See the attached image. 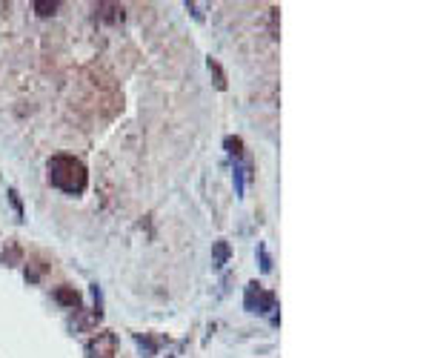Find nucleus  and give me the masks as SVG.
I'll use <instances>...</instances> for the list:
<instances>
[{
    "label": "nucleus",
    "instance_id": "4",
    "mask_svg": "<svg viewBox=\"0 0 429 358\" xmlns=\"http://www.w3.org/2000/svg\"><path fill=\"white\" fill-rule=\"evenodd\" d=\"M54 301H57V304H63V307H77V304H81V295H77L72 287H57L54 290Z\"/></svg>",
    "mask_w": 429,
    "mask_h": 358
},
{
    "label": "nucleus",
    "instance_id": "1",
    "mask_svg": "<svg viewBox=\"0 0 429 358\" xmlns=\"http://www.w3.org/2000/svg\"><path fill=\"white\" fill-rule=\"evenodd\" d=\"M46 169H49V183L66 195H81L89 183V172L83 161L74 155H52Z\"/></svg>",
    "mask_w": 429,
    "mask_h": 358
},
{
    "label": "nucleus",
    "instance_id": "8",
    "mask_svg": "<svg viewBox=\"0 0 429 358\" xmlns=\"http://www.w3.org/2000/svg\"><path fill=\"white\" fill-rule=\"evenodd\" d=\"M226 149H229V152L235 155V158H241V155H243V141H241V138H226Z\"/></svg>",
    "mask_w": 429,
    "mask_h": 358
},
{
    "label": "nucleus",
    "instance_id": "2",
    "mask_svg": "<svg viewBox=\"0 0 429 358\" xmlns=\"http://www.w3.org/2000/svg\"><path fill=\"white\" fill-rule=\"evenodd\" d=\"M275 307V295L272 292H266L261 284H249L246 287V310H252V312H266V310H272Z\"/></svg>",
    "mask_w": 429,
    "mask_h": 358
},
{
    "label": "nucleus",
    "instance_id": "6",
    "mask_svg": "<svg viewBox=\"0 0 429 358\" xmlns=\"http://www.w3.org/2000/svg\"><path fill=\"white\" fill-rule=\"evenodd\" d=\"M226 258H229V243H226V241H218V243H214V263H218V267H223Z\"/></svg>",
    "mask_w": 429,
    "mask_h": 358
},
{
    "label": "nucleus",
    "instance_id": "3",
    "mask_svg": "<svg viewBox=\"0 0 429 358\" xmlns=\"http://www.w3.org/2000/svg\"><path fill=\"white\" fill-rule=\"evenodd\" d=\"M94 14L101 17L103 23H109V26H121L126 21V9L121 3H97L94 6Z\"/></svg>",
    "mask_w": 429,
    "mask_h": 358
},
{
    "label": "nucleus",
    "instance_id": "7",
    "mask_svg": "<svg viewBox=\"0 0 429 358\" xmlns=\"http://www.w3.org/2000/svg\"><path fill=\"white\" fill-rule=\"evenodd\" d=\"M57 9H61V3H46V0H37V3H34V12L41 14V17H49V14H54Z\"/></svg>",
    "mask_w": 429,
    "mask_h": 358
},
{
    "label": "nucleus",
    "instance_id": "9",
    "mask_svg": "<svg viewBox=\"0 0 429 358\" xmlns=\"http://www.w3.org/2000/svg\"><path fill=\"white\" fill-rule=\"evenodd\" d=\"M209 69L214 72V78H218V89H223V86H226V81H223V72H221V66L214 63V61H209Z\"/></svg>",
    "mask_w": 429,
    "mask_h": 358
},
{
    "label": "nucleus",
    "instance_id": "5",
    "mask_svg": "<svg viewBox=\"0 0 429 358\" xmlns=\"http://www.w3.org/2000/svg\"><path fill=\"white\" fill-rule=\"evenodd\" d=\"M109 352L112 355V350H114V335H109V332H101V341H97V338H94V341L89 344V352L94 355V352Z\"/></svg>",
    "mask_w": 429,
    "mask_h": 358
}]
</instances>
